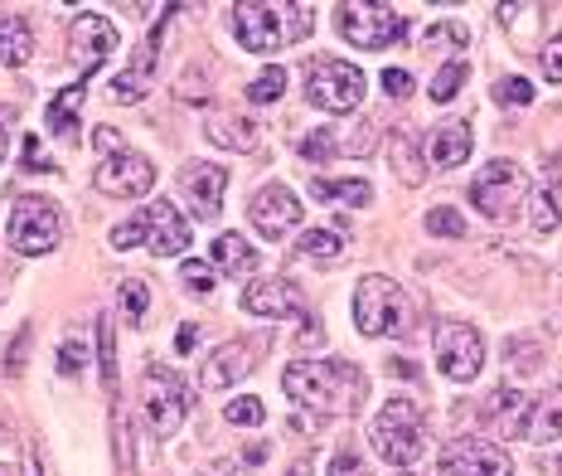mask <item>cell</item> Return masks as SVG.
I'll return each mask as SVG.
<instances>
[{
  "label": "cell",
  "instance_id": "34",
  "mask_svg": "<svg viewBox=\"0 0 562 476\" xmlns=\"http://www.w3.org/2000/svg\"><path fill=\"white\" fill-rule=\"evenodd\" d=\"M495 98L505 102V108H529V102H533V84H529V78H499Z\"/></svg>",
  "mask_w": 562,
  "mask_h": 476
},
{
  "label": "cell",
  "instance_id": "44",
  "mask_svg": "<svg viewBox=\"0 0 562 476\" xmlns=\"http://www.w3.org/2000/svg\"><path fill=\"white\" fill-rule=\"evenodd\" d=\"M383 92H389V98H407V92H413V74H407V68H383Z\"/></svg>",
  "mask_w": 562,
  "mask_h": 476
},
{
  "label": "cell",
  "instance_id": "40",
  "mask_svg": "<svg viewBox=\"0 0 562 476\" xmlns=\"http://www.w3.org/2000/svg\"><path fill=\"white\" fill-rule=\"evenodd\" d=\"M538 64H543V78H548V84H562V34H553V40L543 44Z\"/></svg>",
  "mask_w": 562,
  "mask_h": 476
},
{
  "label": "cell",
  "instance_id": "27",
  "mask_svg": "<svg viewBox=\"0 0 562 476\" xmlns=\"http://www.w3.org/2000/svg\"><path fill=\"white\" fill-rule=\"evenodd\" d=\"M83 98H88V84H74V88H64L49 102V126H54V132L78 136V102H83Z\"/></svg>",
  "mask_w": 562,
  "mask_h": 476
},
{
  "label": "cell",
  "instance_id": "42",
  "mask_svg": "<svg viewBox=\"0 0 562 476\" xmlns=\"http://www.w3.org/2000/svg\"><path fill=\"white\" fill-rule=\"evenodd\" d=\"M349 132H355V136H345L339 151H349V156H369V151H373V126L359 122V126H349Z\"/></svg>",
  "mask_w": 562,
  "mask_h": 476
},
{
  "label": "cell",
  "instance_id": "30",
  "mask_svg": "<svg viewBox=\"0 0 562 476\" xmlns=\"http://www.w3.org/2000/svg\"><path fill=\"white\" fill-rule=\"evenodd\" d=\"M389 160H393V170H397V176H403L407 185H422V176H427V170H422V156H417V142H413L407 132H397V136H393Z\"/></svg>",
  "mask_w": 562,
  "mask_h": 476
},
{
  "label": "cell",
  "instance_id": "49",
  "mask_svg": "<svg viewBox=\"0 0 562 476\" xmlns=\"http://www.w3.org/2000/svg\"><path fill=\"white\" fill-rule=\"evenodd\" d=\"M175 345H180V355H190L194 351V326H180V341Z\"/></svg>",
  "mask_w": 562,
  "mask_h": 476
},
{
  "label": "cell",
  "instance_id": "10",
  "mask_svg": "<svg viewBox=\"0 0 562 476\" xmlns=\"http://www.w3.org/2000/svg\"><path fill=\"white\" fill-rule=\"evenodd\" d=\"M140 399H146V418L156 428V438H175L184 423V389L166 365H150L140 379Z\"/></svg>",
  "mask_w": 562,
  "mask_h": 476
},
{
  "label": "cell",
  "instance_id": "23",
  "mask_svg": "<svg viewBox=\"0 0 562 476\" xmlns=\"http://www.w3.org/2000/svg\"><path fill=\"white\" fill-rule=\"evenodd\" d=\"M34 54V34L20 15H0V64L20 68Z\"/></svg>",
  "mask_w": 562,
  "mask_h": 476
},
{
  "label": "cell",
  "instance_id": "32",
  "mask_svg": "<svg viewBox=\"0 0 562 476\" xmlns=\"http://www.w3.org/2000/svg\"><path fill=\"white\" fill-rule=\"evenodd\" d=\"M281 92H286V74H281V68H267V74H257L248 84V102H277Z\"/></svg>",
  "mask_w": 562,
  "mask_h": 476
},
{
  "label": "cell",
  "instance_id": "46",
  "mask_svg": "<svg viewBox=\"0 0 562 476\" xmlns=\"http://www.w3.org/2000/svg\"><path fill=\"white\" fill-rule=\"evenodd\" d=\"M330 476H364V467H359V457H335Z\"/></svg>",
  "mask_w": 562,
  "mask_h": 476
},
{
  "label": "cell",
  "instance_id": "19",
  "mask_svg": "<svg viewBox=\"0 0 562 476\" xmlns=\"http://www.w3.org/2000/svg\"><path fill=\"white\" fill-rule=\"evenodd\" d=\"M160 40H166V20H160V25L146 34V44L136 49L132 68H126L122 78H112V98H116V102H140V98H146V78H150V68H156V49H160Z\"/></svg>",
  "mask_w": 562,
  "mask_h": 476
},
{
  "label": "cell",
  "instance_id": "33",
  "mask_svg": "<svg viewBox=\"0 0 562 476\" xmlns=\"http://www.w3.org/2000/svg\"><path fill=\"white\" fill-rule=\"evenodd\" d=\"M422 44H427V49H456L461 54L465 49V25H447V20H441V25H431L427 34H422Z\"/></svg>",
  "mask_w": 562,
  "mask_h": 476
},
{
  "label": "cell",
  "instance_id": "2",
  "mask_svg": "<svg viewBox=\"0 0 562 476\" xmlns=\"http://www.w3.org/2000/svg\"><path fill=\"white\" fill-rule=\"evenodd\" d=\"M311 5H238L233 10V30H238L248 54H277L281 44L306 40L315 25Z\"/></svg>",
  "mask_w": 562,
  "mask_h": 476
},
{
  "label": "cell",
  "instance_id": "35",
  "mask_svg": "<svg viewBox=\"0 0 562 476\" xmlns=\"http://www.w3.org/2000/svg\"><path fill=\"white\" fill-rule=\"evenodd\" d=\"M427 234H441V239H465V219L456 209H431L427 214Z\"/></svg>",
  "mask_w": 562,
  "mask_h": 476
},
{
  "label": "cell",
  "instance_id": "36",
  "mask_svg": "<svg viewBox=\"0 0 562 476\" xmlns=\"http://www.w3.org/2000/svg\"><path fill=\"white\" fill-rule=\"evenodd\" d=\"M140 243H146V209L112 229V248H140Z\"/></svg>",
  "mask_w": 562,
  "mask_h": 476
},
{
  "label": "cell",
  "instance_id": "1",
  "mask_svg": "<svg viewBox=\"0 0 562 476\" xmlns=\"http://www.w3.org/2000/svg\"><path fill=\"white\" fill-rule=\"evenodd\" d=\"M281 389L301 409L330 413V409H355L364 399V375L349 359H301V365L281 369Z\"/></svg>",
  "mask_w": 562,
  "mask_h": 476
},
{
  "label": "cell",
  "instance_id": "38",
  "mask_svg": "<svg viewBox=\"0 0 562 476\" xmlns=\"http://www.w3.org/2000/svg\"><path fill=\"white\" fill-rule=\"evenodd\" d=\"M228 423H238V428H257L267 418V409H262V399H238V403H228Z\"/></svg>",
  "mask_w": 562,
  "mask_h": 476
},
{
  "label": "cell",
  "instance_id": "11",
  "mask_svg": "<svg viewBox=\"0 0 562 476\" xmlns=\"http://www.w3.org/2000/svg\"><path fill=\"white\" fill-rule=\"evenodd\" d=\"M514 457L499 443H480V438H456L437 457V476H509Z\"/></svg>",
  "mask_w": 562,
  "mask_h": 476
},
{
  "label": "cell",
  "instance_id": "3",
  "mask_svg": "<svg viewBox=\"0 0 562 476\" xmlns=\"http://www.w3.org/2000/svg\"><path fill=\"white\" fill-rule=\"evenodd\" d=\"M369 443L383 462L393 467H413V462L427 457V423H422V409L413 399H389L383 413L373 418Z\"/></svg>",
  "mask_w": 562,
  "mask_h": 476
},
{
  "label": "cell",
  "instance_id": "37",
  "mask_svg": "<svg viewBox=\"0 0 562 476\" xmlns=\"http://www.w3.org/2000/svg\"><path fill=\"white\" fill-rule=\"evenodd\" d=\"M180 277H184V287H190V292L194 297H209V292H214V268H209V263H184V268H180Z\"/></svg>",
  "mask_w": 562,
  "mask_h": 476
},
{
  "label": "cell",
  "instance_id": "9",
  "mask_svg": "<svg viewBox=\"0 0 562 476\" xmlns=\"http://www.w3.org/2000/svg\"><path fill=\"white\" fill-rule=\"evenodd\" d=\"M92 185H98L102 195H112V200H136V195H146L150 185H156V166H150L140 151H112V156L98 160Z\"/></svg>",
  "mask_w": 562,
  "mask_h": 476
},
{
  "label": "cell",
  "instance_id": "45",
  "mask_svg": "<svg viewBox=\"0 0 562 476\" xmlns=\"http://www.w3.org/2000/svg\"><path fill=\"white\" fill-rule=\"evenodd\" d=\"M25 170H54V166H44V156H40V136H25Z\"/></svg>",
  "mask_w": 562,
  "mask_h": 476
},
{
  "label": "cell",
  "instance_id": "51",
  "mask_svg": "<svg viewBox=\"0 0 562 476\" xmlns=\"http://www.w3.org/2000/svg\"><path fill=\"white\" fill-rule=\"evenodd\" d=\"M291 476H311V472H306V467H296V472H291Z\"/></svg>",
  "mask_w": 562,
  "mask_h": 476
},
{
  "label": "cell",
  "instance_id": "4",
  "mask_svg": "<svg viewBox=\"0 0 562 476\" xmlns=\"http://www.w3.org/2000/svg\"><path fill=\"white\" fill-rule=\"evenodd\" d=\"M306 92L321 112L345 118V112H355L359 102H364V74L345 59H321V64H311V74H306Z\"/></svg>",
  "mask_w": 562,
  "mask_h": 476
},
{
  "label": "cell",
  "instance_id": "24",
  "mask_svg": "<svg viewBox=\"0 0 562 476\" xmlns=\"http://www.w3.org/2000/svg\"><path fill=\"white\" fill-rule=\"evenodd\" d=\"M214 268H224V273H252L257 268V253H252V243L243 239V234H218L214 239Z\"/></svg>",
  "mask_w": 562,
  "mask_h": 476
},
{
  "label": "cell",
  "instance_id": "43",
  "mask_svg": "<svg viewBox=\"0 0 562 476\" xmlns=\"http://www.w3.org/2000/svg\"><path fill=\"white\" fill-rule=\"evenodd\" d=\"M83 365H88V345L83 341H68L64 351H58V369H64V375H78Z\"/></svg>",
  "mask_w": 562,
  "mask_h": 476
},
{
  "label": "cell",
  "instance_id": "21",
  "mask_svg": "<svg viewBox=\"0 0 562 476\" xmlns=\"http://www.w3.org/2000/svg\"><path fill=\"white\" fill-rule=\"evenodd\" d=\"M485 418L505 438L529 433V399H524V394H514V389H495V394H490V403H485Z\"/></svg>",
  "mask_w": 562,
  "mask_h": 476
},
{
  "label": "cell",
  "instance_id": "6",
  "mask_svg": "<svg viewBox=\"0 0 562 476\" xmlns=\"http://www.w3.org/2000/svg\"><path fill=\"white\" fill-rule=\"evenodd\" d=\"M335 25L359 49H389V44H397L407 34V20L393 5H355V0L335 10Z\"/></svg>",
  "mask_w": 562,
  "mask_h": 476
},
{
  "label": "cell",
  "instance_id": "41",
  "mask_svg": "<svg viewBox=\"0 0 562 476\" xmlns=\"http://www.w3.org/2000/svg\"><path fill=\"white\" fill-rule=\"evenodd\" d=\"M146 283H136V277H132V283H122V307H126V317H132V321H140V317H146Z\"/></svg>",
  "mask_w": 562,
  "mask_h": 476
},
{
  "label": "cell",
  "instance_id": "47",
  "mask_svg": "<svg viewBox=\"0 0 562 476\" xmlns=\"http://www.w3.org/2000/svg\"><path fill=\"white\" fill-rule=\"evenodd\" d=\"M315 345H325V326L315 331V321H306V331H301V351H315Z\"/></svg>",
  "mask_w": 562,
  "mask_h": 476
},
{
  "label": "cell",
  "instance_id": "13",
  "mask_svg": "<svg viewBox=\"0 0 562 476\" xmlns=\"http://www.w3.org/2000/svg\"><path fill=\"white\" fill-rule=\"evenodd\" d=\"M437 365L447 379H475L485 369V341L475 326H447L437 335Z\"/></svg>",
  "mask_w": 562,
  "mask_h": 476
},
{
  "label": "cell",
  "instance_id": "31",
  "mask_svg": "<svg viewBox=\"0 0 562 476\" xmlns=\"http://www.w3.org/2000/svg\"><path fill=\"white\" fill-rule=\"evenodd\" d=\"M465 74H471V64H465L461 54H456V59L441 68L437 78H431V102H451V98H456V88L465 84Z\"/></svg>",
  "mask_w": 562,
  "mask_h": 476
},
{
  "label": "cell",
  "instance_id": "15",
  "mask_svg": "<svg viewBox=\"0 0 562 476\" xmlns=\"http://www.w3.org/2000/svg\"><path fill=\"white\" fill-rule=\"evenodd\" d=\"M146 248L156 258H175V253L190 248V224H184V214L170 200L146 209Z\"/></svg>",
  "mask_w": 562,
  "mask_h": 476
},
{
  "label": "cell",
  "instance_id": "5",
  "mask_svg": "<svg viewBox=\"0 0 562 476\" xmlns=\"http://www.w3.org/2000/svg\"><path fill=\"white\" fill-rule=\"evenodd\" d=\"M58 239H64V224H58V204L54 200H20L10 209V248L25 253V258H40V253H54Z\"/></svg>",
  "mask_w": 562,
  "mask_h": 476
},
{
  "label": "cell",
  "instance_id": "20",
  "mask_svg": "<svg viewBox=\"0 0 562 476\" xmlns=\"http://www.w3.org/2000/svg\"><path fill=\"white\" fill-rule=\"evenodd\" d=\"M471 126L465 122H447V126H437V132L427 136V160L437 170H456V166H465V156H471Z\"/></svg>",
  "mask_w": 562,
  "mask_h": 476
},
{
  "label": "cell",
  "instance_id": "28",
  "mask_svg": "<svg viewBox=\"0 0 562 476\" xmlns=\"http://www.w3.org/2000/svg\"><path fill=\"white\" fill-rule=\"evenodd\" d=\"M311 195H315V200H345V204H355V209L373 200L369 180H325V176L311 180Z\"/></svg>",
  "mask_w": 562,
  "mask_h": 476
},
{
  "label": "cell",
  "instance_id": "14",
  "mask_svg": "<svg viewBox=\"0 0 562 476\" xmlns=\"http://www.w3.org/2000/svg\"><path fill=\"white\" fill-rule=\"evenodd\" d=\"M252 224H257V234L262 239H281V234H291V229L301 224V200L286 190V185H267V190H257L252 195Z\"/></svg>",
  "mask_w": 562,
  "mask_h": 476
},
{
  "label": "cell",
  "instance_id": "22",
  "mask_svg": "<svg viewBox=\"0 0 562 476\" xmlns=\"http://www.w3.org/2000/svg\"><path fill=\"white\" fill-rule=\"evenodd\" d=\"M529 438H533V443H558V438H562V385H553L543 399L533 403Z\"/></svg>",
  "mask_w": 562,
  "mask_h": 476
},
{
  "label": "cell",
  "instance_id": "48",
  "mask_svg": "<svg viewBox=\"0 0 562 476\" xmlns=\"http://www.w3.org/2000/svg\"><path fill=\"white\" fill-rule=\"evenodd\" d=\"M98 146L108 151V156H112V151H126L122 142H116V132H112V126H98Z\"/></svg>",
  "mask_w": 562,
  "mask_h": 476
},
{
  "label": "cell",
  "instance_id": "39",
  "mask_svg": "<svg viewBox=\"0 0 562 476\" xmlns=\"http://www.w3.org/2000/svg\"><path fill=\"white\" fill-rule=\"evenodd\" d=\"M301 156L306 160H330V156H339V142L330 132H311L306 142H301Z\"/></svg>",
  "mask_w": 562,
  "mask_h": 476
},
{
  "label": "cell",
  "instance_id": "16",
  "mask_svg": "<svg viewBox=\"0 0 562 476\" xmlns=\"http://www.w3.org/2000/svg\"><path fill=\"white\" fill-rule=\"evenodd\" d=\"M180 190H184V200L194 204V214L199 219H214L218 209H224V190H228V170L224 166H184L180 170Z\"/></svg>",
  "mask_w": 562,
  "mask_h": 476
},
{
  "label": "cell",
  "instance_id": "12",
  "mask_svg": "<svg viewBox=\"0 0 562 476\" xmlns=\"http://www.w3.org/2000/svg\"><path fill=\"white\" fill-rule=\"evenodd\" d=\"M116 49V30L108 15H78L74 30H68V59H74L78 74H98L108 64V54Z\"/></svg>",
  "mask_w": 562,
  "mask_h": 476
},
{
  "label": "cell",
  "instance_id": "17",
  "mask_svg": "<svg viewBox=\"0 0 562 476\" xmlns=\"http://www.w3.org/2000/svg\"><path fill=\"white\" fill-rule=\"evenodd\" d=\"M243 311H248V317H267V321L301 317V297H296V287L281 283V277H262V283H252L248 292H243Z\"/></svg>",
  "mask_w": 562,
  "mask_h": 476
},
{
  "label": "cell",
  "instance_id": "18",
  "mask_svg": "<svg viewBox=\"0 0 562 476\" xmlns=\"http://www.w3.org/2000/svg\"><path fill=\"white\" fill-rule=\"evenodd\" d=\"M252 359H257V345H243V341H228L224 351H214L199 365V385L204 389H228V385H238L243 375L252 369Z\"/></svg>",
  "mask_w": 562,
  "mask_h": 476
},
{
  "label": "cell",
  "instance_id": "7",
  "mask_svg": "<svg viewBox=\"0 0 562 476\" xmlns=\"http://www.w3.org/2000/svg\"><path fill=\"white\" fill-rule=\"evenodd\" d=\"M403 292L393 277H364L355 292V321L364 335H397L403 331Z\"/></svg>",
  "mask_w": 562,
  "mask_h": 476
},
{
  "label": "cell",
  "instance_id": "29",
  "mask_svg": "<svg viewBox=\"0 0 562 476\" xmlns=\"http://www.w3.org/2000/svg\"><path fill=\"white\" fill-rule=\"evenodd\" d=\"M296 253L306 263H339L345 258V239H339L335 229H311V234L296 243Z\"/></svg>",
  "mask_w": 562,
  "mask_h": 476
},
{
  "label": "cell",
  "instance_id": "50",
  "mask_svg": "<svg viewBox=\"0 0 562 476\" xmlns=\"http://www.w3.org/2000/svg\"><path fill=\"white\" fill-rule=\"evenodd\" d=\"M0 160H5V132H0Z\"/></svg>",
  "mask_w": 562,
  "mask_h": 476
},
{
  "label": "cell",
  "instance_id": "26",
  "mask_svg": "<svg viewBox=\"0 0 562 476\" xmlns=\"http://www.w3.org/2000/svg\"><path fill=\"white\" fill-rule=\"evenodd\" d=\"M209 142L224 151H252L257 146V126L243 118H209Z\"/></svg>",
  "mask_w": 562,
  "mask_h": 476
},
{
  "label": "cell",
  "instance_id": "53",
  "mask_svg": "<svg viewBox=\"0 0 562 476\" xmlns=\"http://www.w3.org/2000/svg\"><path fill=\"white\" fill-rule=\"evenodd\" d=\"M558 472H562V457H558Z\"/></svg>",
  "mask_w": 562,
  "mask_h": 476
},
{
  "label": "cell",
  "instance_id": "25",
  "mask_svg": "<svg viewBox=\"0 0 562 476\" xmlns=\"http://www.w3.org/2000/svg\"><path fill=\"white\" fill-rule=\"evenodd\" d=\"M558 224H562V180L548 176L533 190V229H538V234H553Z\"/></svg>",
  "mask_w": 562,
  "mask_h": 476
},
{
  "label": "cell",
  "instance_id": "8",
  "mask_svg": "<svg viewBox=\"0 0 562 476\" xmlns=\"http://www.w3.org/2000/svg\"><path fill=\"white\" fill-rule=\"evenodd\" d=\"M524 190H529V180H524V170L514 166V160H490L485 170L475 176V185H471V200H475V209L485 219H505L514 204L524 200Z\"/></svg>",
  "mask_w": 562,
  "mask_h": 476
},
{
  "label": "cell",
  "instance_id": "52",
  "mask_svg": "<svg viewBox=\"0 0 562 476\" xmlns=\"http://www.w3.org/2000/svg\"><path fill=\"white\" fill-rule=\"evenodd\" d=\"M393 476H413V472H393Z\"/></svg>",
  "mask_w": 562,
  "mask_h": 476
}]
</instances>
